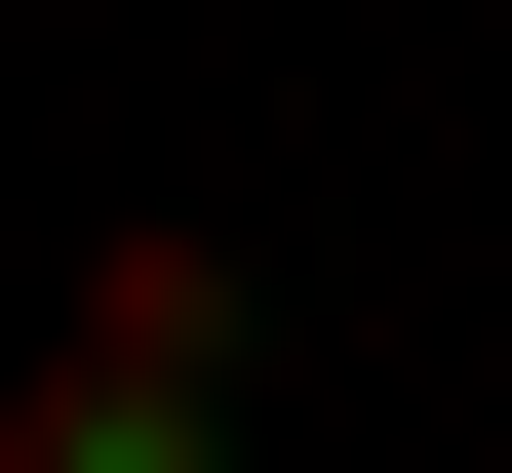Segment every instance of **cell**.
Wrapping results in <instances>:
<instances>
[{"mask_svg": "<svg viewBox=\"0 0 512 473\" xmlns=\"http://www.w3.org/2000/svg\"><path fill=\"white\" fill-rule=\"evenodd\" d=\"M0 473H237V395H119V355H0Z\"/></svg>", "mask_w": 512, "mask_h": 473, "instance_id": "cell-2", "label": "cell"}, {"mask_svg": "<svg viewBox=\"0 0 512 473\" xmlns=\"http://www.w3.org/2000/svg\"><path fill=\"white\" fill-rule=\"evenodd\" d=\"M40 355H119V395H237V237H79V316Z\"/></svg>", "mask_w": 512, "mask_h": 473, "instance_id": "cell-1", "label": "cell"}]
</instances>
